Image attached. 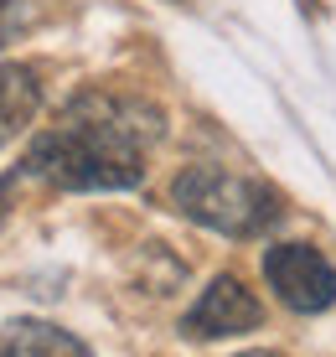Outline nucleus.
<instances>
[{
  "label": "nucleus",
  "mask_w": 336,
  "mask_h": 357,
  "mask_svg": "<svg viewBox=\"0 0 336 357\" xmlns=\"http://www.w3.org/2000/svg\"><path fill=\"white\" fill-rule=\"evenodd\" d=\"M160 140V114L145 98L89 89L57 130L36 135L26 171L62 192H130L145 176V145Z\"/></svg>",
  "instance_id": "obj_1"
},
{
  "label": "nucleus",
  "mask_w": 336,
  "mask_h": 357,
  "mask_svg": "<svg viewBox=\"0 0 336 357\" xmlns=\"http://www.w3.org/2000/svg\"><path fill=\"white\" fill-rule=\"evenodd\" d=\"M171 207L222 238H259L280 218V192L222 166H181L171 181Z\"/></svg>",
  "instance_id": "obj_2"
},
{
  "label": "nucleus",
  "mask_w": 336,
  "mask_h": 357,
  "mask_svg": "<svg viewBox=\"0 0 336 357\" xmlns=\"http://www.w3.org/2000/svg\"><path fill=\"white\" fill-rule=\"evenodd\" d=\"M264 280L280 295V305L300 316L331 311L336 305V264L310 243H269L264 249Z\"/></svg>",
  "instance_id": "obj_3"
},
{
  "label": "nucleus",
  "mask_w": 336,
  "mask_h": 357,
  "mask_svg": "<svg viewBox=\"0 0 336 357\" xmlns=\"http://www.w3.org/2000/svg\"><path fill=\"white\" fill-rule=\"evenodd\" d=\"M259 321H264L259 295L248 290L238 275H217L213 285L192 301V311L181 316V337H192V342H217V337L254 331Z\"/></svg>",
  "instance_id": "obj_4"
},
{
  "label": "nucleus",
  "mask_w": 336,
  "mask_h": 357,
  "mask_svg": "<svg viewBox=\"0 0 336 357\" xmlns=\"http://www.w3.org/2000/svg\"><path fill=\"white\" fill-rule=\"evenodd\" d=\"M0 357H89V347L52 321H10L0 337Z\"/></svg>",
  "instance_id": "obj_5"
},
{
  "label": "nucleus",
  "mask_w": 336,
  "mask_h": 357,
  "mask_svg": "<svg viewBox=\"0 0 336 357\" xmlns=\"http://www.w3.org/2000/svg\"><path fill=\"white\" fill-rule=\"evenodd\" d=\"M36 104H42V89H36V73L21 63H0V145L16 130L31 125Z\"/></svg>",
  "instance_id": "obj_6"
},
{
  "label": "nucleus",
  "mask_w": 336,
  "mask_h": 357,
  "mask_svg": "<svg viewBox=\"0 0 336 357\" xmlns=\"http://www.w3.org/2000/svg\"><path fill=\"white\" fill-rule=\"evenodd\" d=\"M21 26H26V10H21V0H0V47H6Z\"/></svg>",
  "instance_id": "obj_7"
},
{
  "label": "nucleus",
  "mask_w": 336,
  "mask_h": 357,
  "mask_svg": "<svg viewBox=\"0 0 336 357\" xmlns=\"http://www.w3.org/2000/svg\"><path fill=\"white\" fill-rule=\"evenodd\" d=\"M6 197H10V176H0V218H6Z\"/></svg>",
  "instance_id": "obj_8"
},
{
  "label": "nucleus",
  "mask_w": 336,
  "mask_h": 357,
  "mask_svg": "<svg viewBox=\"0 0 336 357\" xmlns=\"http://www.w3.org/2000/svg\"><path fill=\"white\" fill-rule=\"evenodd\" d=\"M238 357H284V352H238Z\"/></svg>",
  "instance_id": "obj_9"
}]
</instances>
